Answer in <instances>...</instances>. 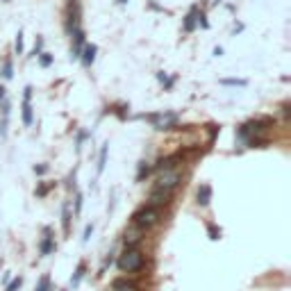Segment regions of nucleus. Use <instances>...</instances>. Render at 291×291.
I'll list each match as a JSON object with an SVG mask.
<instances>
[{
    "mask_svg": "<svg viewBox=\"0 0 291 291\" xmlns=\"http://www.w3.org/2000/svg\"><path fill=\"white\" fill-rule=\"evenodd\" d=\"M143 266V252L139 248H125V252L119 257V268L123 273H137Z\"/></svg>",
    "mask_w": 291,
    "mask_h": 291,
    "instance_id": "nucleus-1",
    "label": "nucleus"
},
{
    "mask_svg": "<svg viewBox=\"0 0 291 291\" xmlns=\"http://www.w3.org/2000/svg\"><path fill=\"white\" fill-rule=\"evenodd\" d=\"M180 180H182V175H180L178 168H166V171H162V175L157 178V184H155V191H164V193H173L175 189H178Z\"/></svg>",
    "mask_w": 291,
    "mask_h": 291,
    "instance_id": "nucleus-2",
    "label": "nucleus"
},
{
    "mask_svg": "<svg viewBox=\"0 0 291 291\" xmlns=\"http://www.w3.org/2000/svg\"><path fill=\"white\" fill-rule=\"evenodd\" d=\"M134 221V227H139V230H148V227L157 225L159 221V212L155 207H141L137 214L132 216Z\"/></svg>",
    "mask_w": 291,
    "mask_h": 291,
    "instance_id": "nucleus-3",
    "label": "nucleus"
},
{
    "mask_svg": "<svg viewBox=\"0 0 291 291\" xmlns=\"http://www.w3.org/2000/svg\"><path fill=\"white\" fill-rule=\"evenodd\" d=\"M150 121H153V125L157 130H171L175 128V123H178V116L175 114H153V116H148Z\"/></svg>",
    "mask_w": 291,
    "mask_h": 291,
    "instance_id": "nucleus-4",
    "label": "nucleus"
},
{
    "mask_svg": "<svg viewBox=\"0 0 291 291\" xmlns=\"http://www.w3.org/2000/svg\"><path fill=\"white\" fill-rule=\"evenodd\" d=\"M141 234H143V230H139V227H128L125 230V234H123V243H125V248H134L139 241H141Z\"/></svg>",
    "mask_w": 291,
    "mask_h": 291,
    "instance_id": "nucleus-5",
    "label": "nucleus"
},
{
    "mask_svg": "<svg viewBox=\"0 0 291 291\" xmlns=\"http://www.w3.org/2000/svg\"><path fill=\"white\" fill-rule=\"evenodd\" d=\"M171 200V193H164V191H155L153 189V193H150V198H148V207H162V205H166V202Z\"/></svg>",
    "mask_w": 291,
    "mask_h": 291,
    "instance_id": "nucleus-6",
    "label": "nucleus"
},
{
    "mask_svg": "<svg viewBox=\"0 0 291 291\" xmlns=\"http://www.w3.org/2000/svg\"><path fill=\"white\" fill-rule=\"evenodd\" d=\"M30 98H32V87H28V89H25V100H23V123H25V125H32Z\"/></svg>",
    "mask_w": 291,
    "mask_h": 291,
    "instance_id": "nucleus-7",
    "label": "nucleus"
},
{
    "mask_svg": "<svg viewBox=\"0 0 291 291\" xmlns=\"http://www.w3.org/2000/svg\"><path fill=\"white\" fill-rule=\"evenodd\" d=\"M209 198H212V187H209V184H202V187L198 189V202L205 207V205H209Z\"/></svg>",
    "mask_w": 291,
    "mask_h": 291,
    "instance_id": "nucleus-8",
    "label": "nucleus"
},
{
    "mask_svg": "<svg viewBox=\"0 0 291 291\" xmlns=\"http://www.w3.org/2000/svg\"><path fill=\"white\" fill-rule=\"evenodd\" d=\"M96 46L91 44V46H84V55H82V64L84 66H91L94 64V60H96Z\"/></svg>",
    "mask_w": 291,
    "mask_h": 291,
    "instance_id": "nucleus-9",
    "label": "nucleus"
},
{
    "mask_svg": "<svg viewBox=\"0 0 291 291\" xmlns=\"http://www.w3.org/2000/svg\"><path fill=\"white\" fill-rule=\"evenodd\" d=\"M7 123H10V103H3V123H0V137L7 134Z\"/></svg>",
    "mask_w": 291,
    "mask_h": 291,
    "instance_id": "nucleus-10",
    "label": "nucleus"
},
{
    "mask_svg": "<svg viewBox=\"0 0 291 291\" xmlns=\"http://www.w3.org/2000/svg\"><path fill=\"white\" fill-rule=\"evenodd\" d=\"M53 250V237H50V230H46V239L41 243V255H50Z\"/></svg>",
    "mask_w": 291,
    "mask_h": 291,
    "instance_id": "nucleus-11",
    "label": "nucleus"
},
{
    "mask_svg": "<svg viewBox=\"0 0 291 291\" xmlns=\"http://www.w3.org/2000/svg\"><path fill=\"white\" fill-rule=\"evenodd\" d=\"M62 216H64V232L69 234L71 232V207H69V202H64V212H62Z\"/></svg>",
    "mask_w": 291,
    "mask_h": 291,
    "instance_id": "nucleus-12",
    "label": "nucleus"
},
{
    "mask_svg": "<svg viewBox=\"0 0 291 291\" xmlns=\"http://www.w3.org/2000/svg\"><path fill=\"white\" fill-rule=\"evenodd\" d=\"M105 164H107V143H105L103 150H100V157H98V173L105 171Z\"/></svg>",
    "mask_w": 291,
    "mask_h": 291,
    "instance_id": "nucleus-13",
    "label": "nucleus"
},
{
    "mask_svg": "<svg viewBox=\"0 0 291 291\" xmlns=\"http://www.w3.org/2000/svg\"><path fill=\"white\" fill-rule=\"evenodd\" d=\"M114 291H139L134 284H128V282H116L114 284Z\"/></svg>",
    "mask_w": 291,
    "mask_h": 291,
    "instance_id": "nucleus-14",
    "label": "nucleus"
},
{
    "mask_svg": "<svg viewBox=\"0 0 291 291\" xmlns=\"http://www.w3.org/2000/svg\"><path fill=\"white\" fill-rule=\"evenodd\" d=\"M148 171H150V166L146 162H141V166H139V173H137V180H139V182H141V180L148 175Z\"/></svg>",
    "mask_w": 291,
    "mask_h": 291,
    "instance_id": "nucleus-15",
    "label": "nucleus"
},
{
    "mask_svg": "<svg viewBox=\"0 0 291 291\" xmlns=\"http://www.w3.org/2000/svg\"><path fill=\"white\" fill-rule=\"evenodd\" d=\"M193 14H196V10H193L191 14L187 16V21H184V30H187V32H191V30H193Z\"/></svg>",
    "mask_w": 291,
    "mask_h": 291,
    "instance_id": "nucleus-16",
    "label": "nucleus"
},
{
    "mask_svg": "<svg viewBox=\"0 0 291 291\" xmlns=\"http://www.w3.org/2000/svg\"><path fill=\"white\" fill-rule=\"evenodd\" d=\"M21 284H23V277H16V280H12L10 284H7V291H16Z\"/></svg>",
    "mask_w": 291,
    "mask_h": 291,
    "instance_id": "nucleus-17",
    "label": "nucleus"
},
{
    "mask_svg": "<svg viewBox=\"0 0 291 291\" xmlns=\"http://www.w3.org/2000/svg\"><path fill=\"white\" fill-rule=\"evenodd\" d=\"M3 75H5L7 80H10L12 75H14V73H12V62H10V60H7V62H5V66H3Z\"/></svg>",
    "mask_w": 291,
    "mask_h": 291,
    "instance_id": "nucleus-18",
    "label": "nucleus"
},
{
    "mask_svg": "<svg viewBox=\"0 0 291 291\" xmlns=\"http://www.w3.org/2000/svg\"><path fill=\"white\" fill-rule=\"evenodd\" d=\"M82 273H84V264H80V266H78V271H75V277H73V280H71V282H73V286H75V284H78V282H80V277H82Z\"/></svg>",
    "mask_w": 291,
    "mask_h": 291,
    "instance_id": "nucleus-19",
    "label": "nucleus"
},
{
    "mask_svg": "<svg viewBox=\"0 0 291 291\" xmlns=\"http://www.w3.org/2000/svg\"><path fill=\"white\" fill-rule=\"evenodd\" d=\"M16 53H23V35H21V32H19V35H16Z\"/></svg>",
    "mask_w": 291,
    "mask_h": 291,
    "instance_id": "nucleus-20",
    "label": "nucleus"
},
{
    "mask_svg": "<svg viewBox=\"0 0 291 291\" xmlns=\"http://www.w3.org/2000/svg\"><path fill=\"white\" fill-rule=\"evenodd\" d=\"M50 62H53V57L48 53H41V66H50Z\"/></svg>",
    "mask_w": 291,
    "mask_h": 291,
    "instance_id": "nucleus-21",
    "label": "nucleus"
},
{
    "mask_svg": "<svg viewBox=\"0 0 291 291\" xmlns=\"http://www.w3.org/2000/svg\"><path fill=\"white\" fill-rule=\"evenodd\" d=\"M223 84H237V87H246V80H223Z\"/></svg>",
    "mask_w": 291,
    "mask_h": 291,
    "instance_id": "nucleus-22",
    "label": "nucleus"
},
{
    "mask_svg": "<svg viewBox=\"0 0 291 291\" xmlns=\"http://www.w3.org/2000/svg\"><path fill=\"white\" fill-rule=\"evenodd\" d=\"M80 209H82V196L78 193V198H75V214H80Z\"/></svg>",
    "mask_w": 291,
    "mask_h": 291,
    "instance_id": "nucleus-23",
    "label": "nucleus"
},
{
    "mask_svg": "<svg viewBox=\"0 0 291 291\" xmlns=\"http://www.w3.org/2000/svg\"><path fill=\"white\" fill-rule=\"evenodd\" d=\"M209 234H212V239H218L221 237V230H216L214 225H209Z\"/></svg>",
    "mask_w": 291,
    "mask_h": 291,
    "instance_id": "nucleus-24",
    "label": "nucleus"
},
{
    "mask_svg": "<svg viewBox=\"0 0 291 291\" xmlns=\"http://www.w3.org/2000/svg\"><path fill=\"white\" fill-rule=\"evenodd\" d=\"M91 230H94V227H91V225H87V227H84V241H89V237H91Z\"/></svg>",
    "mask_w": 291,
    "mask_h": 291,
    "instance_id": "nucleus-25",
    "label": "nucleus"
},
{
    "mask_svg": "<svg viewBox=\"0 0 291 291\" xmlns=\"http://www.w3.org/2000/svg\"><path fill=\"white\" fill-rule=\"evenodd\" d=\"M46 171H48V166H35V173H37V175H44Z\"/></svg>",
    "mask_w": 291,
    "mask_h": 291,
    "instance_id": "nucleus-26",
    "label": "nucleus"
},
{
    "mask_svg": "<svg viewBox=\"0 0 291 291\" xmlns=\"http://www.w3.org/2000/svg\"><path fill=\"white\" fill-rule=\"evenodd\" d=\"M5 100V87H0V103Z\"/></svg>",
    "mask_w": 291,
    "mask_h": 291,
    "instance_id": "nucleus-27",
    "label": "nucleus"
},
{
    "mask_svg": "<svg viewBox=\"0 0 291 291\" xmlns=\"http://www.w3.org/2000/svg\"><path fill=\"white\" fill-rule=\"evenodd\" d=\"M121 3H128V0H121Z\"/></svg>",
    "mask_w": 291,
    "mask_h": 291,
    "instance_id": "nucleus-28",
    "label": "nucleus"
}]
</instances>
